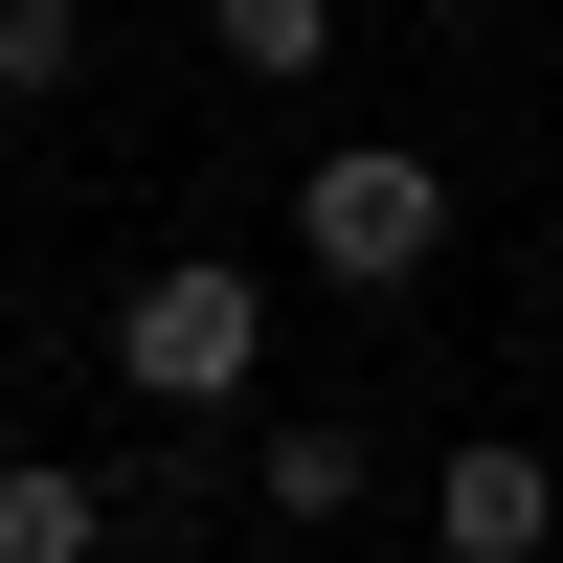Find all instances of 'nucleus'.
<instances>
[{
  "mask_svg": "<svg viewBox=\"0 0 563 563\" xmlns=\"http://www.w3.org/2000/svg\"><path fill=\"white\" fill-rule=\"evenodd\" d=\"M249 496H271V519H361V429H339V406H294V429L249 451Z\"/></svg>",
  "mask_w": 563,
  "mask_h": 563,
  "instance_id": "nucleus-4",
  "label": "nucleus"
},
{
  "mask_svg": "<svg viewBox=\"0 0 563 563\" xmlns=\"http://www.w3.org/2000/svg\"><path fill=\"white\" fill-rule=\"evenodd\" d=\"M294 249H316V271H339V294H406V271H429V249H451V180H429V158H406V135H339V158H316V180H294Z\"/></svg>",
  "mask_w": 563,
  "mask_h": 563,
  "instance_id": "nucleus-2",
  "label": "nucleus"
},
{
  "mask_svg": "<svg viewBox=\"0 0 563 563\" xmlns=\"http://www.w3.org/2000/svg\"><path fill=\"white\" fill-rule=\"evenodd\" d=\"M203 45H225V68H249V90H294L316 45H339V0H203Z\"/></svg>",
  "mask_w": 563,
  "mask_h": 563,
  "instance_id": "nucleus-5",
  "label": "nucleus"
},
{
  "mask_svg": "<svg viewBox=\"0 0 563 563\" xmlns=\"http://www.w3.org/2000/svg\"><path fill=\"white\" fill-rule=\"evenodd\" d=\"M249 361H271V294H249L225 249H158V271L113 294V384H135V406H249Z\"/></svg>",
  "mask_w": 563,
  "mask_h": 563,
  "instance_id": "nucleus-1",
  "label": "nucleus"
},
{
  "mask_svg": "<svg viewBox=\"0 0 563 563\" xmlns=\"http://www.w3.org/2000/svg\"><path fill=\"white\" fill-rule=\"evenodd\" d=\"M68 68H90V0H0V113H45Z\"/></svg>",
  "mask_w": 563,
  "mask_h": 563,
  "instance_id": "nucleus-7",
  "label": "nucleus"
},
{
  "mask_svg": "<svg viewBox=\"0 0 563 563\" xmlns=\"http://www.w3.org/2000/svg\"><path fill=\"white\" fill-rule=\"evenodd\" d=\"M90 541H113L90 474H0V563H90Z\"/></svg>",
  "mask_w": 563,
  "mask_h": 563,
  "instance_id": "nucleus-6",
  "label": "nucleus"
},
{
  "mask_svg": "<svg viewBox=\"0 0 563 563\" xmlns=\"http://www.w3.org/2000/svg\"><path fill=\"white\" fill-rule=\"evenodd\" d=\"M541 519H563V474H541L519 429H474V451H451V474H429V541H451V563H519Z\"/></svg>",
  "mask_w": 563,
  "mask_h": 563,
  "instance_id": "nucleus-3",
  "label": "nucleus"
}]
</instances>
